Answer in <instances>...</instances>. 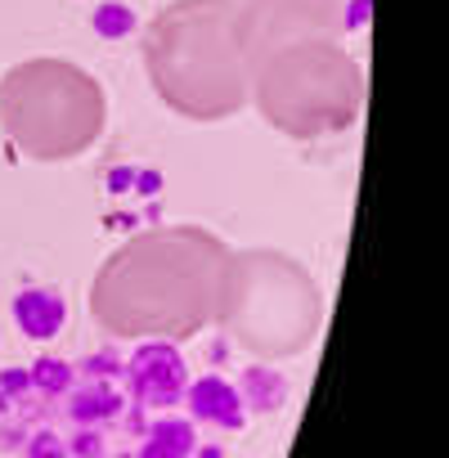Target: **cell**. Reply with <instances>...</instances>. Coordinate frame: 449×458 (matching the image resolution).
<instances>
[{"instance_id":"10","label":"cell","mask_w":449,"mask_h":458,"mask_svg":"<svg viewBox=\"0 0 449 458\" xmlns=\"http://www.w3.org/2000/svg\"><path fill=\"white\" fill-rule=\"evenodd\" d=\"M239 395H248V404H252L257 413H270V409H279V404L288 400V377L275 373L270 364H252V369L243 373V391H239Z\"/></svg>"},{"instance_id":"14","label":"cell","mask_w":449,"mask_h":458,"mask_svg":"<svg viewBox=\"0 0 449 458\" xmlns=\"http://www.w3.org/2000/svg\"><path fill=\"white\" fill-rule=\"evenodd\" d=\"M95 28H99V37H122L135 28V14L122 5H104V10H95Z\"/></svg>"},{"instance_id":"3","label":"cell","mask_w":449,"mask_h":458,"mask_svg":"<svg viewBox=\"0 0 449 458\" xmlns=\"http://www.w3.org/2000/svg\"><path fill=\"white\" fill-rule=\"evenodd\" d=\"M248 99L297 140L346 131L364 104V77L333 37H306L248 68Z\"/></svg>"},{"instance_id":"15","label":"cell","mask_w":449,"mask_h":458,"mask_svg":"<svg viewBox=\"0 0 449 458\" xmlns=\"http://www.w3.org/2000/svg\"><path fill=\"white\" fill-rule=\"evenodd\" d=\"M32 458H64V445H59L55 436H46V431H41V440L32 445Z\"/></svg>"},{"instance_id":"16","label":"cell","mask_w":449,"mask_h":458,"mask_svg":"<svg viewBox=\"0 0 449 458\" xmlns=\"http://www.w3.org/2000/svg\"><path fill=\"white\" fill-rule=\"evenodd\" d=\"M202 458H224V454H216V449H202Z\"/></svg>"},{"instance_id":"1","label":"cell","mask_w":449,"mask_h":458,"mask_svg":"<svg viewBox=\"0 0 449 458\" xmlns=\"http://www.w3.org/2000/svg\"><path fill=\"white\" fill-rule=\"evenodd\" d=\"M230 257L207 229H153L99 270L90 310L113 337H193L224 310Z\"/></svg>"},{"instance_id":"6","label":"cell","mask_w":449,"mask_h":458,"mask_svg":"<svg viewBox=\"0 0 449 458\" xmlns=\"http://www.w3.org/2000/svg\"><path fill=\"white\" fill-rule=\"evenodd\" d=\"M342 0H239V46L243 64H261L270 50L306 41V37H337L342 32Z\"/></svg>"},{"instance_id":"9","label":"cell","mask_w":449,"mask_h":458,"mask_svg":"<svg viewBox=\"0 0 449 458\" xmlns=\"http://www.w3.org/2000/svg\"><path fill=\"white\" fill-rule=\"evenodd\" d=\"M189 409H193V418L198 422H211V427H224V431H234V427H243V395H239V386H230L224 377H198L193 386H189Z\"/></svg>"},{"instance_id":"12","label":"cell","mask_w":449,"mask_h":458,"mask_svg":"<svg viewBox=\"0 0 449 458\" xmlns=\"http://www.w3.org/2000/svg\"><path fill=\"white\" fill-rule=\"evenodd\" d=\"M122 413V395L108 386V382H90L86 391H77L72 400V418L77 422H108Z\"/></svg>"},{"instance_id":"5","label":"cell","mask_w":449,"mask_h":458,"mask_svg":"<svg viewBox=\"0 0 449 458\" xmlns=\"http://www.w3.org/2000/svg\"><path fill=\"white\" fill-rule=\"evenodd\" d=\"M324 301L310 275L279 252H234L220 324L257 355L301 351L319 328Z\"/></svg>"},{"instance_id":"4","label":"cell","mask_w":449,"mask_h":458,"mask_svg":"<svg viewBox=\"0 0 449 458\" xmlns=\"http://www.w3.org/2000/svg\"><path fill=\"white\" fill-rule=\"evenodd\" d=\"M0 122L28 157L64 162L99 140L104 90L77 64L28 59L0 81Z\"/></svg>"},{"instance_id":"8","label":"cell","mask_w":449,"mask_h":458,"mask_svg":"<svg viewBox=\"0 0 449 458\" xmlns=\"http://www.w3.org/2000/svg\"><path fill=\"white\" fill-rule=\"evenodd\" d=\"M14 324H19L23 337H32V342L59 337L64 324H68V301H64V293H55V288H23V293L14 297Z\"/></svg>"},{"instance_id":"11","label":"cell","mask_w":449,"mask_h":458,"mask_svg":"<svg viewBox=\"0 0 449 458\" xmlns=\"http://www.w3.org/2000/svg\"><path fill=\"white\" fill-rule=\"evenodd\" d=\"M184 454H193V427L180 422V418H162L148 431L144 458H184Z\"/></svg>"},{"instance_id":"7","label":"cell","mask_w":449,"mask_h":458,"mask_svg":"<svg viewBox=\"0 0 449 458\" xmlns=\"http://www.w3.org/2000/svg\"><path fill=\"white\" fill-rule=\"evenodd\" d=\"M184 386H189V373H184V360L180 351L157 337V342H144L135 355H131V391L153 404V409H166L175 400H184Z\"/></svg>"},{"instance_id":"13","label":"cell","mask_w":449,"mask_h":458,"mask_svg":"<svg viewBox=\"0 0 449 458\" xmlns=\"http://www.w3.org/2000/svg\"><path fill=\"white\" fill-rule=\"evenodd\" d=\"M72 369L64 364V360H41L37 369H32V382L41 386V395H64L68 386H72Z\"/></svg>"},{"instance_id":"2","label":"cell","mask_w":449,"mask_h":458,"mask_svg":"<svg viewBox=\"0 0 449 458\" xmlns=\"http://www.w3.org/2000/svg\"><path fill=\"white\" fill-rule=\"evenodd\" d=\"M144 68L157 95L198 122L248 104V64L239 46V0H175L144 37Z\"/></svg>"}]
</instances>
